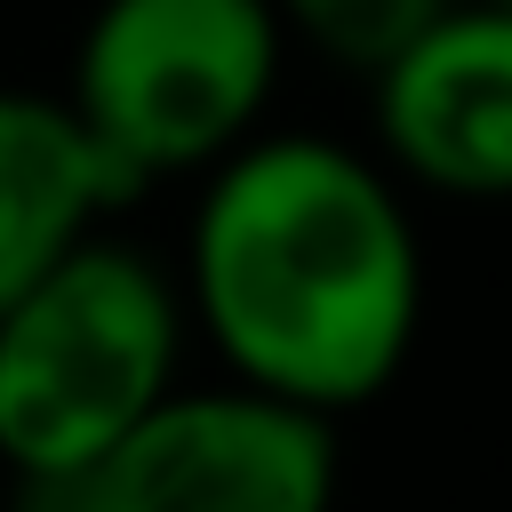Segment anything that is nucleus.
<instances>
[{
    "label": "nucleus",
    "mask_w": 512,
    "mask_h": 512,
    "mask_svg": "<svg viewBox=\"0 0 512 512\" xmlns=\"http://www.w3.org/2000/svg\"><path fill=\"white\" fill-rule=\"evenodd\" d=\"M176 288L232 384L344 416L368 408L416 344L424 240L392 168L312 128H256L200 168Z\"/></svg>",
    "instance_id": "f257e3e1"
},
{
    "label": "nucleus",
    "mask_w": 512,
    "mask_h": 512,
    "mask_svg": "<svg viewBox=\"0 0 512 512\" xmlns=\"http://www.w3.org/2000/svg\"><path fill=\"white\" fill-rule=\"evenodd\" d=\"M184 288L128 240L88 232L0 312V464L56 480L176 392Z\"/></svg>",
    "instance_id": "f03ea898"
},
{
    "label": "nucleus",
    "mask_w": 512,
    "mask_h": 512,
    "mask_svg": "<svg viewBox=\"0 0 512 512\" xmlns=\"http://www.w3.org/2000/svg\"><path fill=\"white\" fill-rule=\"evenodd\" d=\"M288 32L272 0H104L72 56V112L144 184L200 176L272 112Z\"/></svg>",
    "instance_id": "7ed1b4c3"
},
{
    "label": "nucleus",
    "mask_w": 512,
    "mask_h": 512,
    "mask_svg": "<svg viewBox=\"0 0 512 512\" xmlns=\"http://www.w3.org/2000/svg\"><path fill=\"white\" fill-rule=\"evenodd\" d=\"M16 512H336V416L256 384H176L88 464L16 480Z\"/></svg>",
    "instance_id": "20e7f679"
},
{
    "label": "nucleus",
    "mask_w": 512,
    "mask_h": 512,
    "mask_svg": "<svg viewBox=\"0 0 512 512\" xmlns=\"http://www.w3.org/2000/svg\"><path fill=\"white\" fill-rule=\"evenodd\" d=\"M368 120L400 184L512 200V8L448 0L368 72Z\"/></svg>",
    "instance_id": "39448f33"
},
{
    "label": "nucleus",
    "mask_w": 512,
    "mask_h": 512,
    "mask_svg": "<svg viewBox=\"0 0 512 512\" xmlns=\"http://www.w3.org/2000/svg\"><path fill=\"white\" fill-rule=\"evenodd\" d=\"M128 200L136 176L88 136L72 96L0 88V312Z\"/></svg>",
    "instance_id": "423d86ee"
},
{
    "label": "nucleus",
    "mask_w": 512,
    "mask_h": 512,
    "mask_svg": "<svg viewBox=\"0 0 512 512\" xmlns=\"http://www.w3.org/2000/svg\"><path fill=\"white\" fill-rule=\"evenodd\" d=\"M440 8H448V0H272L280 32L304 40V48H320V56L344 64V72H376V64H384L400 40H416Z\"/></svg>",
    "instance_id": "0eeeda50"
},
{
    "label": "nucleus",
    "mask_w": 512,
    "mask_h": 512,
    "mask_svg": "<svg viewBox=\"0 0 512 512\" xmlns=\"http://www.w3.org/2000/svg\"><path fill=\"white\" fill-rule=\"evenodd\" d=\"M496 8H512V0H496Z\"/></svg>",
    "instance_id": "6e6552de"
}]
</instances>
